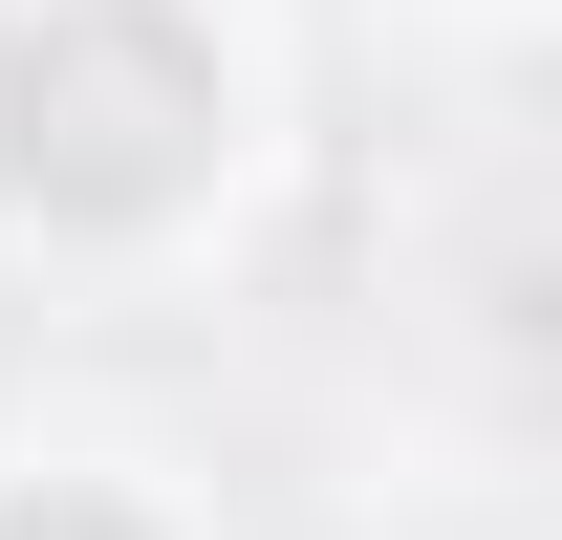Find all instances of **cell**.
Returning <instances> with one entry per match:
<instances>
[{
  "instance_id": "cell-1",
  "label": "cell",
  "mask_w": 562,
  "mask_h": 540,
  "mask_svg": "<svg viewBox=\"0 0 562 540\" xmlns=\"http://www.w3.org/2000/svg\"><path fill=\"white\" fill-rule=\"evenodd\" d=\"M0 173L44 216H151L216 173V66L151 22V0H44L0 44Z\"/></svg>"
},
{
  "instance_id": "cell-2",
  "label": "cell",
  "mask_w": 562,
  "mask_h": 540,
  "mask_svg": "<svg viewBox=\"0 0 562 540\" xmlns=\"http://www.w3.org/2000/svg\"><path fill=\"white\" fill-rule=\"evenodd\" d=\"M0 540H151L131 497H0Z\"/></svg>"
}]
</instances>
